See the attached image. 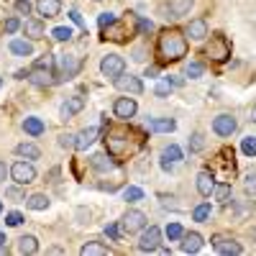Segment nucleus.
<instances>
[{
  "label": "nucleus",
  "instance_id": "c756f323",
  "mask_svg": "<svg viewBox=\"0 0 256 256\" xmlns=\"http://www.w3.org/2000/svg\"><path fill=\"white\" fill-rule=\"evenodd\" d=\"M202 72H205V67H202L200 62H190V64H187V70H184V74H187L190 80H198Z\"/></svg>",
  "mask_w": 256,
  "mask_h": 256
},
{
  "label": "nucleus",
  "instance_id": "9b49d317",
  "mask_svg": "<svg viewBox=\"0 0 256 256\" xmlns=\"http://www.w3.org/2000/svg\"><path fill=\"white\" fill-rule=\"evenodd\" d=\"M212 131H216L218 136H230L233 131H236V118L228 116V113L218 116L216 120H212Z\"/></svg>",
  "mask_w": 256,
  "mask_h": 256
},
{
  "label": "nucleus",
  "instance_id": "49530a36",
  "mask_svg": "<svg viewBox=\"0 0 256 256\" xmlns=\"http://www.w3.org/2000/svg\"><path fill=\"white\" fill-rule=\"evenodd\" d=\"M169 90H172V82H169V80H166V82H159V84H156V95H166Z\"/></svg>",
  "mask_w": 256,
  "mask_h": 256
},
{
  "label": "nucleus",
  "instance_id": "ddd939ff",
  "mask_svg": "<svg viewBox=\"0 0 256 256\" xmlns=\"http://www.w3.org/2000/svg\"><path fill=\"white\" fill-rule=\"evenodd\" d=\"M98 128L95 126H90V128H84V131H80L77 136H74V148H77V152H84V148H88V146H92V141L98 138Z\"/></svg>",
  "mask_w": 256,
  "mask_h": 256
},
{
  "label": "nucleus",
  "instance_id": "1a4fd4ad",
  "mask_svg": "<svg viewBox=\"0 0 256 256\" xmlns=\"http://www.w3.org/2000/svg\"><path fill=\"white\" fill-rule=\"evenodd\" d=\"M80 72V62L74 59V56H62L59 59V74H56V82H62V80H72L74 74Z\"/></svg>",
  "mask_w": 256,
  "mask_h": 256
},
{
  "label": "nucleus",
  "instance_id": "bb28decb",
  "mask_svg": "<svg viewBox=\"0 0 256 256\" xmlns=\"http://www.w3.org/2000/svg\"><path fill=\"white\" fill-rule=\"evenodd\" d=\"M152 128H154V131H159V134H172L174 128H177V123L172 118H156V120H152Z\"/></svg>",
  "mask_w": 256,
  "mask_h": 256
},
{
  "label": "nucleus",
  "instance_id": "ea45409f",
  "mask_svg": "<svg viewBox=\"0 0 256 256\" xmlns=\"http://www.w3.org/2000/svg\"><path fill=\"white\" fill-rule=\"evenodd\" d=\"M105 236H108L110 241H118V238H120V228H118L116 223H110V226H105Z\"/></svg>",
  "mask_w": 256,
  "mask_h": 256
},
{
  "label": "nucleus",
  "instance_id": "f03ea898",
  "mask_svg": "<svg viewBox=\"0 0 256 256\" xmlns=\"http://www.w3.org/2000/svg\"><path fill=\"white\" fill-rule=\"evenodd\" d=\"M205 56L210 59H216V62H226L230 56V44H228V38L223 34H216L210 38V44L205 46Z\"/></svg>",
  "mask_w": 256,
  "mask_h": 256
},
{
  "label": "nucleus",
  "instance_id": "cd10ccee",
  "mask_svg": "<svg viewBox=\"0 0 256 256\" xmlns=\"http://www.w3.org/2000/svg\"><path fill=\"white\" fill-rule=\"evenodd\" d=\"M26 205H28L31 210H46V208H49V198L41 195V192H36V195H31V198L26 200Z\"/></svg>",
  "mask_w": 256,
  "mask_h": 256
},
{
  "label": "nucleus",
  "instance_id": "6e6552de",
  "mask_svg": "<svg viewBox=\"0 0 256 256\" xmlns=\"http://www.w3.org/2000/svg\"><path fill=\"white\" fill-rule=\"evenodd\" d=\"M113 84L120 90V92H131V95H138L141 90H144V84H141V80L138 77H131V74H118L116 80H113Z\"/></svg>",
  "mask_w": 256,
  "mask_h": 256
},
{
  "label": "nucleus",
  "instance_id": "de8ad7c7",
  "mask_svg": "<svg viewBox=\"0 0 256 256\" xmlns=\"http://www.w3.org/2000/svg\"><path fill=\"white\" fill-rule=\"evenodd\" d=\"M152 28H154V26H152V20H144V18L138 20V31H141V34H148Z\"/></svg>",
  "mask_w": 256,
  "mask_h": 256
},
{
  "label": "nucleus",
  "instance_id": "72a5a7b5",
  "mask_svg": "<svg viewBox=\"0 0 256 256\" xmlns=\"http://www.w3.org/2000/svg\"><path fill=\"white\" fill-rule=\"evenodd\" d=\"M52 36H54L56 41H70V38H72V28H70V26H56V28L52 31Z\"/></svg>",
  "mask_w": 256,
  "mask_h": 256
},
{
  "label": "nucleus",
  "instance_id": "473e14b6",
  "mask_svg": "<svg viewBox=\"0 0 256 256\" xmlns=\"http://www.w3.org/2000/svg\"><path fill=\"white\" fill-rule=\"evenodd\" d=\"M162 156L169 159V162H180V159H182V148L172 144V146H166V148H164V154H162Z\"/></svg>",
  "mask_w": 256,
  "mask_h": 256
},
{
  "label": "nucleus",
  "instance_id": "a878e982",
  "mask_svg": "<svg viewBox=\"0 0 256 256\" xmlns=\"http://www.w3.org/2000/svg\"><path fill=\"white\" fill-rule=\"evenodd\" d=\"M18 251H20V254H36V251H38L36 236H20V238H18Z\"/></svg>",
  "mask_w": 256,
  "mask_h": 256
},
{
  "label": "nucleus",
  "instance_id": "a19ab883",
  "mask_svg": "<svg viewBox=\"0 0 256 256\" xmlns=\"http://www.w3.org/2000/svg\"><path fill=\"white\" fill-rule=\"evenodd\" d=\"M98 24H100V28L105 31V28H108V26H113V24H116V16H113V13H102V16H100V20H98Z\"/></svg>",
  "mask_w": 256,
  "mask_h": 256
},
{
  "label": "nucleus",
  "instance_id": "8fccbe9b",
  "mask_svg": "<svg viewBox=\"0 0 256 256\" xmlns=\"http://www.w3.org/2000/svg\"><path fill=\"white\" fill-rule=\"evenodd\" d=\"M8 198H13V200H20V192L13 187V190H8Z\"/></svg>",
  "mask_w": 256,
  "mask_h": 256
},
{
  "label": "nucleus",
  "instance_id": "aec40b11",
  "mask_svg": "<svg viewBox=\"0 0 256 256\" xmlns=\"http://www.w3.org/2000/svg\"><path fill=\"white\" fill-rule=\"evenodd\" d=\"M190 8H192V0H169V13H172V18L187 16Z\"/></svg>",
  "mask_w": 256,
  "mask_h": 256
},
{
  "label": "nucleus",
  "instance_id": "20e7f679",
  "mask_svg": "<svg viewBox=\"0 0 256 256\" xmlns=\"http://www.w3.org/2000/svg\"><path fill=\"white\" fill-rule=\"evenodd\" d=\"M159 246H162V230H159L156 226L144 228L141 238H138V248H141L144 254H152V251H156Z\"/></svg>",
  "mask_w": 256,
  "mask_h": 256
},
{
  "label": "nucleus",
  "instance_id": "37998d69",
  "mask_svg": "<svg viewBox=\"0 0 256 256\" xmlns=\"http://www.w3.org/2000/svg\"><path fill=\"white\" fill-rule=\"evenodd\" d=\"M6 223H8V226H20V223H24V216H20V212H8Z\"/></svg>",
  "mask_w": 256,
  "mask_h": 256
},
{
  "label": "nucleus",
  "instance_id": "a211bd4d",
  "mask_svg": "<svg viewBox=\"0 0 256 256\" xmlns=\"http://www.w3.org/2000/svg\"><path fill=\"white\" fill-rule=\"evenodd\" d=\"M212 190H216V182H212V172L202 169V172L198 174V192H200L202 198H210Z\"/></svg>",
  "mask_w": 256,
  "mask_h": 256
},
{
  "label": "nucleus",
  "instance_id": "f704fd0d",
  "mask_svg": "<svg viewBox=\"0 0 256 256\" xmlns=\"http://www.w3.org/2000/svg\"><path fill=\"white\" fill-rule=\"evenodd\" d=\"M192 218L200 220V223H202V220H208V218H210V205H208V202L198 205V208H195V212H192Z\"/></svg>",
  "mask_w": 256,
  "mask_h": 256
},
{
  "label": "nucleus",
  "instance_id": "0eeeda50",
  "mask_svg": "<svg viewBox=\"0 0 256 256\" xmlns=\"http://www.w3.org/2000/svg\"><path fill=\"white\" fill-rule=\"evenodd\" d=\"M144 226H146V216L141 210H128L123 216V230L126 233H138V230H144Z\"/></svg>",
  "mask_w": 256,
  "mask_h": 256
},
{
  "label": "nucleus",
  "instance_id": "6ab92c4d",
  "mask_svg": "<svg viewBox=\"0 0 256 256\" xmlns=\"http://www.w3.org/2000/svg\"><path fill=\"white\" fill-rule=\"evenodd\" d=\"M36 10H38V16L54 18V16H59L62 3H59V0H38V3H36Z\"/></svg>",
  "mask_w": 256,
  "mask_h": 256
},
{
  "label": "nucleus",
  "instance_id": "6e6d98bb",
  "mask_svg": "<svg viewBox=\"0 0 256 256\" xmlns=\"http://www.w3.org/2000/svg\"><path fill=\"white\" fill-rule=\"evenodd\" d=\"M0 84H3V80H0Z\"/></svg>",
  "mask_w": 256,
  "mask_h": 256
},
{
  "label": "nucleus",
  "instance_id": "5fc2aeb1",
  "mask_svg": "<svg viewBox=\"0 0 256 256\" xmlns=\"http://www.w3.org/2000/svg\"><path fill=\"white\" fill-rule=\"evenodd\" d=\"M0 210H3V202H0Z\"/></svg>",
  "mask_w": 256,
  "mask_h": 256
},
{
  "label": "nucleus",
  "instance_id": "2f4dec72",
  "mask_svg": "<svg viewBox=\"0 0 256 256\" xmlns=\"http://www.w3.org/2000/svg\"><path fill=\"white\" fill-rule=\"evenodd\" d=\"M123 198H126L128 202H138V200H144V192H141L138 187H126V190H123Z\"/></svg>",
  "mask_w": 256,
  "mask_h": 256
},
{
  "label": "nucleus",
  "instance_id": "79ce46f5",
  "mask_svg": "<svg viewBox=\"0 0 256 256\" xmlns=\"http://www.w3.org/2000/svg\"><path fill=\"white\" fill-rule=\"evenodd\" d=\"M59 146H64V148H74V136H72V134H62V136H59Z\"/></svg>",
  "mask_w": 256,
  "mask_h": 256
},
{
  "label": "nucleus",
  "instance_id": "603ef678",
  "mask_svg": "<svg viewBox=\"0 0 256 256\" xmlns=\"http://www.w3.org/2000/svg\"><path fill=\"white\" fill-rule=\"evenodd\" d=\"M251 120L256 123V105H254V108H251Z\"/></svg>",
  "mask_w": 256,
  "mask_h": 256
},
{
  "label": "nucleus",
  "instance_id": "9d476101",
  "mask_svg": "<svg viewBox=\"0 0 256 256\" xmlns=\"http://www.w3.org/2000/svg\"><path fill=\"white\" fill-rule=\"evenodd\" d=\"M28 80L34 82V84H38V88H46V84H52V82H56V74L52 72V67H36L28 72Z\"/></svg>",
  "mask_w": 256,
  "mask_h": 256
},
{
  "label": "nucleus",
  "instance_id": "2eb2a0df",
  "mask_svg": "<svg viewBox=\"0 0 256 256\" xmlns=\"http://www.w3.org/2000/svg\"><path fill=\"white\" fill-rule=\"evenodd\" d=\"M184 34H187L190 38H195V41H202V38L208 36V24H205L202 18H195V20H190V24H187Z\"/></svg>",
  "mask_w": 256,
  "mask_h": 256
},
{
  "label": "nucleus",
  "instance_id": "dca6fc26",
  "mask_svg": "<svg viewBox=\"0 0 256 256\" xmlns=\"http://www.w3.org/2000/svg\"><path fill=\"white\" fill-rule=\"evenodd\" d=\"M212 244H216V251H218V254H233V256H238V254L244 251L238 241H233V238H223V236H218Z\"/></svg>",
  "mask_w": 256,
  "mask_h": 256
},
{
  "label": "nucleus",
  "instance_id": "393cba45",
  "mask_svg": "<svg viewBox=\"0 0 256 256\" xmlns=\"http://www.w3.org/2000/svg\"><path fill=\"white\" fill-rule=\"evenodd\" d=\"M24 131L28 136H41V134H44V120H41V118H26L24 120Z\"/></svg>",
  "mask_w": 256,
  "mask_h": 256
},
{
  "label": "nucleus",
  "instance_id": "58836bf2",
  "mask_svg": "<svg viewBox=\"0 0 256 256\" xmlns=\"http://www.w3.org/2000/svg\"><path fill=\"white\" fill-rule=\"evenodd\" d=\"M190 148H192V152H202V148H205L202 134H192V138H190Z\"/></svg>",
  "mask_w": 256,
  "mask_h": 256
},
{
  "label": "nucleus",
  "instance_id": "c85d7f7f",
  "mask_svg": "<svg viewBox=\"0 0 256 256\" xmlns=\"http://www.w3.org/2000/svg\"><path fill=\"white\" fill-rule=\"evenodd\" d=\"M26 36L28 38H44V24L41 20H26Z\"/></svg>",
  "mask_w": 256,
  "mask_h": 256
},
{
  "label": "nucleus",
  "instance_id": "e433bc0d",
  "mask_svg": "<svg viewBox=\"0 0 256 256\" xmlns=\"http://www.w3.org/2000/svg\"><path fill=\"white\" fill-rule=\"evenodd\" d=\"M244 190L248 192V195H256V172H248L244 177Z\"/></svg>",
  "mask_w": 256,
  "mask_h": 256
},
{
  "label": "nucleus",
  "instance_id": "7c9ffc66",
  "mask_svg": "<svg viewBox=\"0 0 256 256\" xmlns=\"http://www.w3.org/2000/svg\"><path fill=\"white\" fill-rule=\"evenodd\" d=\"M241 152H244L246 156H256V138H254V136H246V138L241 141Z\"/></svg>",
  "mask_w": 256,
  "mask_h": 256
},
{
  "label": "nucleus",
  "instance_id": "5701e85b",
  "mask_svg": "<svg viewBox=\"0 0 256 256\" xmlns=\"http://www.w3.org/2000/svg\"><path fill=\"white\" fill-rule=\"evenodd\" d=\"M80 254H82V256H105V254H110V251H108V246H102V244H98V241H90V244H84V246L80 248Z\"/></svg>",
  "mask_w": 256,
  "mask_h": 256
},
{
  "label": "nucleus",
  "instance_id": "39448f33",
  "mask_svg": "<svg viewBox=\"0 0 256 256\" xmlns=\"http://www.w3.org/2000/svg\"><path fill=\"white\" fill-rule=\"evenodd\" d=\"M123 70H126V59L118 56V54H108V56H102V62H100V72L105 77H110V80L123 74Z\"/></svg>",
  "mask_w": 256,
  "mask_h": 256
},
{
  "label": "nucleus",
  "instance_id": "09e8293b",
  "mask_svg": "<svg viewBox=\"0 0 256 256\" xmlns=\"http://www.w3.org/2000/svg\"><path fill=\"white\" fill-rule=\"evenodd\" d=\"M70 18L74 20V24H77V26H84V20H82V16H80L77 10H70Z\"/></svg>",
  "mask_w": 256,
  "mask_h": 256
},
{
  "label": "nucleus",
  "instance_id": "c9c22d12",
  "mask_svg": "<svg viewBox=\"0 0 256 256\" xmlns=\"http://www.w3.org/2000/svg\"><path fill=\"white\" fill-rule=\"evenodd\" d=\"M182 233H184V230H182V226H180V223H169V226H166V238H169V241L182 238Z\"/></svg>",
  "mask_w": 256,
  "mask_h": 256
},
{
  "label": "nucleus",
  "instance_id": "c03bdc74",
  "mask_svg": "<svg viewBox=\"0 0 256 256\" xmlns=\"http://www.w3.org/2000/svg\"><path fill=\"white\" fill-rule=\"evenodd\" d=\"M18 28H20V20L18 18H8L6 20V34H16Z\"/></svg>",
  "mask_w": 256,
  "mask_h": 256
},
{
  "label": "nucleus",
  "instance_id": "f3484780",
  "mask_svg": "<svg viewBox=\"0 0 256 256\" xmlns=\"http://www.w3.org/2000/svg\"><path fill=\"white\" fill-rule=\"evenodd\" d=\"M82 108H84V98H82V95H72L67 102L62 105V118H72V116H77Z\"/></svg>",
  "mask_w": 256,
  "mask_h": 256
},
{
  "label": "nucleus",
  "instance_id": "423d86ee",
  "mask_svg": "<svg viewBox=\"0 0 256 256\" xmlns=\"http://www.w3.org/2000/svg\"><path fill=\"white\" fill-rule=\"evenodd\" d=\"M10 177H13L18 184H31V182L36 180V169H34V164H28V162H16V164L10 166Z\"/></svg>",
  "mask_w": 256,
  "mask_h": 256
},
{
  "label": "nucleus",
  "instance_id": "4468645a",
  "mask_svg": "<svg viewBox=\"0 0 256 256\" xmlns=\"http://www.w3.org/2000/svg\"><path fill=\"white\" fill-rule=\"evenodd\" d=\"M202 236H200V233H195V230H192V233H182V251L184 254H198L200 248H202Z\"/></svg>",
  "mask_w": 256,
  "mask_h": 256
},
{
  "label": "nucleus",
  "instance_id": "b1692460",
  "mask_svg": "<svg viewBox=\"0 0 256 256\" xmlns=\"http://www.w3.org/2000/svg\"><path fill=\"white\" fill-rule=\"evenodd\" d=\"M16 154L18 156H26V159H38L41 156V148L36 144H18L16 146Z\"/></svg>",
  "mask_w": 256,
  "mask_h": 256
},
{
  "label": "nucleus",
  "instance_id": "f8f14e48",
  "mask_svg": "<svg viewBox=\"0 0 256 256\" xmlns=\"http://www.w3.org/2000/svg\"><path fill=\"white\" fill-rule=\"evenodd\" d=\"M136 100L134 98H118L116 100V105H113V110H116V116L118 118H134L136 116Z\"/></svg>",
  "mask_w": 256,
  "mask_h": 256
},
{
  "label": "nucleus",
  "instance_id": "4c0bfd02",
  "mask_svg": "<svg viewBox=\"0 0 256 256\" xmlns=\"http://www.w3.org/2000/svg\"><path fill=\"white\" fill-rule=\"evenodd\" d=\"M212 195H216L220 202H226V200H228V195H230V184H218L216 190H212Z\"/></svg>",
  "mask_w": 256,
  "mask_h": 256
},
{
  "label": "nucleus",
  "instance_id": "f257e3e1",
  "mask_svg": "<svg viewBox=\"0 0 256 256\" xmlns=\"http://www.w3.org/2000/svg\"><path fill=\"white\" fill-rule=\"evenodd\" d=\"M159 56L164 62H180L187 54V38L177 31V28H166L159 36Z\"/></svg>",
  "mask_w": 256,
  "mask_h": 256
},
{
  "label": "nucleus",
  "instance_id": "864d4df0",
  "mask_svg": "<svg viewBox=\"0 0 256 256\" xmlns=\"http://www.w3.org/2000/svg\"><path fill=\"white\" fill-rule=\"evenodd\" d=\"M0 246H6V236H3V233H0Z\"/></svg>",
  "mask_w": 256,
  "mask_h": 256
},
{
  "label": "nucleus",
  "instance_id": "4be33fe9",
  "mask_svg": "<svg viewBox=\"0 0 256 256\" xmlns=\"http://www.w3.org/2000/svg\"><path fill=\"white\" fill-rule=\"evenodd\" d=\"M10 52L18 54V56H31V54H34V46H31V41L13 38V41H10Z\"/></svg>",
  "mask_w": 256,
  "mask_h": 256
},
{
  "label": "nucleus",
  "instance_id": "7ed1b4c3",
  "mask_svg": "<svg viewBox=\"0 0 256 256\" xmlns=\"http://www.w3.org/2000/svg\"><path fill=\"white\" fill-rule=\"evenodd\" d=\"M128 138H131V134H128V131H116V134H110L108 138H105V144H108V152H110L113 156H123V154H128V152H134L131 146H126Z\"/></svg>",
  "mask_w": 256,
  "mask_h": 256
},
{
  "label": "nucleus",
  "instance_id": "3c124183",
  "mask_svg": "<svg viewBox=\"0 0 256 256\" xmlns=\"http://www.w3.org/2000/svg\"><path fill=\"white\" fill-rule=\"evenodd\" d=\"M6 174H8V169H6V164H3V162H0V182L6 180Z\"/></svg>",
  "mask_w": 256,
  "mask_h": 256
},
{
  "label": "nucleus",
  "instance_id": "a18cd8bd",
  "mask_svg": "<svg viewBox=\"0 0 256 256\" xmlns=\"http://www.w3.org/2000/svg\"><path fill=\"white\" fill-rule=\"evenodd\" d=\"M16 10L24 13V16H28V13H31V3H28V0H16Z\"/></svg>",
  "mask_w": 256,
  "mask_h": 256
},
{
  "label": "nucleus",
  "instance_id": "412c9836",
  "mask_svg": "<svg viewBox=\"0 0 256 256\" xmlns=\"http://www.w3.org/2000/svg\"><path fill=\"white\" fill-rule=\"evenodd\" d=\"M90 164L98 169V172H110V169H116V162L108 156V154H95L90 159Z\"/></svg>",
  "mask_w": 256,
  "mask_h": 256
}]
</instances>
